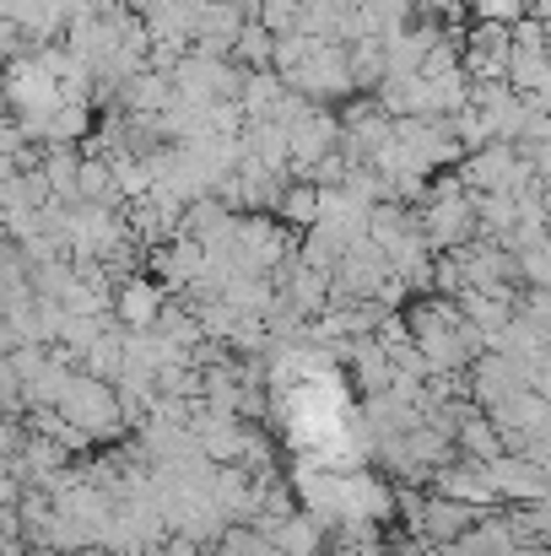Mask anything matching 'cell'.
I'll return each instance as SVG.
<instances>
[{"mask_svg": "<svg viewBox=\"0 0 551 556\" xmlns=\"http://www.w3.org/2000/svg\"><path fill=\"white\" fill-rule=\"evenodd\" d=\"M211 503L222 508L227 525H249L254 519V481L238 465H216L211 470Z\"/></svg>", "mask_w": 551, "mask_h": 556, "instance_id": "7c38bea8", "label": "cell"}, {"mask_svg": "<svg viewBox=\"0 0 551 556\" xmlns=\"http://www.w3.org/2000/svg\"><path fill=\"white\" fill-rule=\"evenodd\" d=\"M76 200L125 205V200L114 194V168H109V157H103V152H82V163H76Z\"/></svg>", "mask_w": 551, "mask_h": 556, "instance_id": "ffe728a7", "label": "cell"}, {"mask_svg": "<svg viewBox=\"0 0 551 556\" xmlns=\"http://www.w3.org/2000/svg\"><path fill=\"white\" fill-rule=\"evenodd\" d=\"M427 492H438V497H454V503H465V508H476V514H492V508H503V503H498V492L487 486L481 465H471V459H449V465H438V470L427 476Z\"/></svg>", "mask_w": 551, "mask_h": 556, "instance_id": "9c48e42d", "label": "cell"}, {"mask_svg": "<svg viewBox=\"0 0 551 556\" xmlns=\"http://www.w3.org/2000/svg\"><path fill=\"white\" fill-rule=\"evenodd\" d=\"M336 141H341V114L330 103H309L303 119L287 130V179H303V168L336 152Z\"/></svg>", "mask_w": 551, "mask_h": 556, "instance_id": "5b68a950", "label": "cell"}, {"mask_svg": "<svg viewBox=\"0 0 551 556\" xmlns=\"http://www.w3.org/2000/svg\"><path fill=\"white\" fill-rule=\"evenodd\" d=\"M443 130L454 136V147H460V152H476V147H487V141H492L487 119H481V114H476L471 103H460L454 114H443Z\"/></svg>", "mask_w": 551, "mask_h": 556, "instance_id": "cb8c5ba5", "label": "cell"}, {"mask_svg": "<svg viewBox=\"0 0 551 556\" xmlns=\"http://www.w3.org/2000/svg\"><path fill=\"white\" fill-rule=\"evenodd\" d=\"M503 81L519 92V98H547L551 92V65L541 49H509V71Z\"/></svg>", "mask_w": 551, "mask_h": 556, "instance_id": "2e32d148", "label": "cell"}, {"mask_svg": "<svg viewBox=\"0 0 551 556\" xmlns=\"http://www.w3.org/2000/svg\"><path fill=\"white\" fill-rule=\"evenodd\" d=\"M54 410H60L71 427H82L92 443H109V438L125 432L114 383H103V378H92V372H71V383H65V394L54 400Z\"/></svg>", "mask_w": 551, "mask_h": 556, "instance_id": "6da1fadb", "label": "cell"}, {"mask_svg": "<svg viewBox=\"0 0 551 556\" xmlns=\"http://www.w3.org/2000/svg\"><path fill=\"white\" fill-rule=\"evenodd\" d=\"M281 92H287V81H281L271 65H260V71H243V87H238L233 103H238V114H243V125H249V119H265Z\"/></svg>", "mask_w": 551, "mask_h": 556, "instance_id": "9a60e30c", "label": "cell"}, {"mask_svg": "<svg viewBox=\"0 0 551 556\" xmlns=\"http://www.w3.org/2000/svg\"><path fill=\"white\" fill-rule=\"evenodd\" d=\"M454 308H460L465 325L481 330L487 346H492V336L514 319V298H503V292H476V287H460V292H454Z\"/></svg>", "mask_w": 551, "mask_h": 556, "instance_id": "8fae6325", "label": "cell"}, {"mask_svg": "<svg viewBox=\"0 0 551 556\" xmlns=\"http://www.w3.org/2000/svg\"><path fill=\"white\" fill-rule=\"evenodd\" d=\"M271 43H276V38H271V33H265V27L249 16V22L238 27V38H233L227 60H233V65H243V71H260V65H271Z\"/></svg>", "mask_w": 551, "mask_h": 556, "instance_id": "603a6c76", "label": "cell"}, {"mask_svg": "<svg viewBox=\"0 0 551 556\" xmlns=\"http://www.w3.org/2000/svg\"><path fill=\"white\" fill-rule=\"evenodd\" d=\"M454 454H465L471 465H481V459L503 454V448H498V427L487 421V410H481V405H476V410L454 427Z\"/></svg>", "mask_w": 551, "mask_h": 556, "instance_id": "ac0fdd59", "label": "cell"}, {"mask_svg": "<svg viewBox=\"0 0 551 556\" xmlns=\"http://www.w3.org/2000/svg\"><path fill=\"white\" fill-rule=\"evenodd\" d=\"M476 11V22H519L536 11V0H465Z\"/></svg>", "mask_w": 551, "mask_h": 556, "instance_id": "4316f807", "label": "cell"}, {"mask_svg": "<svg viewBox=\"0 0 551 556\" xmlns=\"http://www.w3.org/2000/svg\"><path fill=\"white\" fill-rule=\"evenodd\" d=\"M27 49H33V38H27L11 16H0V65H5V60H16V54H27Z\"/></svg>", "mask_w": 551, "mask_h": 556, "instance_id": "83f0119b", "label": "cell"}, {"mask_svg": "<svg viewBox=\"0 0 551 556\" xmlns=\"http://www.w3.org/2000/svg\"><path fill=\"white\" fill-rule=\"evenodd\" d=\"M16 497H22V481H16L11 470H0V508H11Z\"/></svg>", "mask_w": 551, "mask_h": 556, "instance_id": "f546056e", "label": "cell"}, {"mask_svg": "<svg viewBox=\"0 0 551 556\" xmlns=\"http://www.w3.org/2000/svg\"><path fill=\"white\" fill-rule=\"evenodd\" d=\"M298 11H303V0H260L254 5V22L271 38H281V33H298Z\"/></svg>", "mask_w": 551, "mask_h": 556, "instance_id": "484cf974", "label": "cell"}, {"mask_svg": "<svg viewBox=\"0 0 551 556\" xmlns=\"http://www.w3.org/2000/svg\"><path fill=\"white\" fill-rule=\"evenodd\" d=\"M163 281L158 276H141V270H130V276H120L114 281V298H109V314H114V325L120 330H152L158 325V314H163Z\"/></svg>", "mask_w": 551, "mask_h": 556, "instance_id": "52a82bcc", "label": "cell"}, {"mask_svg": "<svg viewBox=\"0 0 551 556\" xmlns=\"http://www.w3.org/2000/svg\"><path fill=\"white\" fill-rule=\"evenodd\" d=\"M76 163H82L76 147H38V174L54 200H76Z\"/></svg>", "mask_w": 551, "mask_h": 556, "instance_id": "d6986e66", "label": "cell"}, {"mask_svg": "<svg viewBox=\"0 0 551 556\" xmlns=\"http://www.w3.org/2000/svg\"><path fill=\"white\" fill-rule=\"evenodd\" d=\"M120 363H125V330L120 325H109V330H98V341L82 352V363H76V372H92V378H114L120 372Z\"/></svg>", "mask_w": 551, "mask_h": 556, "instance_id": "44dd1931", "label": "cell"}, {"mask_svg": "<svg viewBox=\"0 0 551 556\" xmlns=\"http://www.w3.org/2000/svg\"><path fill=\"white\" fill-rule=\"evenodd\" d=\"M125 5H130L136 16H147V11H158V5H168V0H125Z\"/></svg>", "mask_w": 551, "mask_h": 556, "instance_id": "4dcf8cb0", "label": "cell"}, {"mask_svg": "<svg viewBox=\"0 0 551 556\" xmlns=\"http://www.w3.org/2000/svg\"><path fill=\"white\" fill-rule=\"evenodd\" d=\"M33 546H43V552H60V556H76V552H87V546H92V530L49 508V519L33 530Z\"/></svg>", "mask_w": 551, "mask_h": 556, "instance_id": "e0dca14e", "label": "cell"}, {"mask_svg": "<svg viewBox=\"0 0 551 556\" xmlns=\"http://www.w3.org/2000/svg\"><path fill=\"white\" fill-rule=\"evenodd\" d=\"M16 443H22L16 421H11V416H0V470H11V454H16Z\"/></svg>", "mask_w": 551, "mask_h": 556, "instance_id": "f1b7e54d", "label": "cell"}, {"mask_svg": "<svg viewBox=\"0 0 551 556\" xmlns=\"http://www.w3.org/2000/svg\"><path fill=\"white\" fill-rule=\"evenodd\" d=\"M347 71H352V92H373L384 81V49H378V38H352L347 43Z\"/></svg>", "mask_w": 551, "mask_h": 556, "instance_id": "7402d4cb", "label": "cell"}, {"mask_svg": "<svg viewBox=\"0 0 551 556\" xmlns=\"http://www.w3.org/2000/svg\"><path fill=\"white\" fill-rule=\"evenodd\" d=\"M76 556H120V552H103V546H87V552H76Z\"/></svg>", "mask_w": 551, "mask_h": 556, "instance_id": "1f68e13d", "label": "cell"}, {"mask_svg": "<svg viewBox=\"0 0 551 556\" xmlns=\"http://www.w3.org/2000/svg\"><path fill=\"white\" fill-rule=\"evenodd\" d=\"M243 22H249L243 0H189V49L227 54Z\"/></svg>", "mask_w": 551, "mask_h": 556, "instance_id": "8992f818", "label": "cell"}, {"mask_svg": "<svg viewBox=\"0 0 551 556\" xmlns=\"http://www.w3.org/2000/svg\"><path fill=\"white\" fill-rule=\"evenodd\" d=\"M265 541H271L276 552H287V556H325V530H320L303 508H292L287 519H276Z\"/></svg>", "mask_w": 551, "mask_h": 556, "instance_id": "5bb4252c", "label": "cell"}, {"mask_svg": "<svg viewBox=\"0 0 551 556\" xmlns=\"http://www.w3.org/2000/svg\"><path fill=\"white\" fill-rule=\"evenodd\" d=\"M378 141H389V114H384L373 98H367V103H352V109L341 114V141H336V152H341L347 163H367Z\"/></svg>", "mask_w": 551, "mask_h": 556, "instance_id": "30bf717a", "label": "cell"}, {"mask_svg": "<svg viewBox=\"0 0 551 556\" xmlns=\"http://www.w3.org/2000/svg\"><path fill=\"white\" fill-rule=\"evenodd\" d=\"M481 476L487 486L498 492V503H541L547 497V470L519 459V454H492L481 459Z\"/></svg>", "mask_w": 551, "mask_h": 556, "instance_id": "ba28073f", "label": "cell"}, {"mask_svg": "<svg viewBox=\"0 0 551 556\" xmlns=\"http://www.w3.org/2000/svg\"><path fill=\"white\" fill-rule=\"evenodd\" d=\"M98 130V119H92V103H54L49 109V119H43V147H82L87 136Z\"/></svg>", "mask_w": 551, "mask_h": 556, "instance_id": "4fadbf2b", "label": "cell"}, {"mask_svg": "<svg viewBox=\"0 0 551 556\" xmlns=\"http://www.w3.org/2000/svg\"><path fill=\"white\" fill-rule=\"evenodd\" d=\"M514 270H519V281H525V287H547V281H551L547 238H536V243H519V249H514Z\"/></svg>", "mask_w": 551, "mask_h": 556, "instance_id": "d4e9b609", "label": "cell"}, {"mask_svg": "<svg viewBox=\"0 0 551 556\" xmlns=\"http://www.w3.org/2000/svg\"><path fill=\"white\" fill-rule=\"evenodd\" d=\"M389 136L411 152V163L422 168V174H443V168H454L465 152L454 147V136L443 130V119H416V114H395L389 119Z\"/></svg>", "mask_w": 551, "mask_h": 556, "instance_id": "277c9868", "label": "cell"}, {"mask_svg": "<svg viewBox=\"0 0 551 556\" xmlns=\"http://www.w3.org/2000/svg\"><path fill=\"white\" fill-rule=\"evenodd\" d=\"M378 556H389V552H378Z\"/></svg>", "mask_w": 551, "mask_h": 556, "instance_id": "d6a6232c", "label": "cell"}, {"mask_svg": "<svg viewBox=\"0 0 551 556\" xmlns=\"http://www.w3.org/2000/svg\"><path fill=\"white\" fill-rule=\"evenodd\" d=\"M536 174L519 163V152L509 147V141H487V147H476V152H465V168H460V185L476 189V194H519V189L530 185Z\"/></svg>", "mask_w": 551, "mask_h": 556, "instance_id": "3957f363", "label": "cell"}, {"mask_svg": "<svg viewBox=\"0 0 551 556\" xmlns=\"http://www.w3.org/2000/svg\"><path fill=\"white\" fill-rule=\"evenodd\" d=\"M281 81L292 92H303L309 103H341L352 98V71H347V43H330V38H314V49L303 54V65L281 71Z\"/></svg>", "mask_w": 551, "mask_h": 556, "instance_id": "7a4b0ae2", "label": "cell"}]
</instances>
